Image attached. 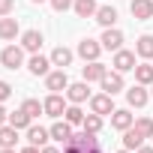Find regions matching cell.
I'll return each mask as SVG.
<instances>
[{
	"instance_id": "cell-13",
	"label": "cell",
	"mask_w": 153,
	"mask_h": 153,
	"mask_svg": "<svg viewBox=\"0 0 153 153\" xmlns=\"http://www.w3.org/2000/svg\"><path fill=\"white\" fill-rule=\"evenodd\" d=\"M105 72H108V66H102L99 60H90L84 69H81V75H84V81L90 84V81H102L105 78Z\"/></svg>"
},
{
	"instance_id": "cell-17",
	"label": "cell",
	"mask_w": 153,
	"mask_h": 153,
	"mask_svg": "<svg viewBox=\"0 0 153 153\" xmlns=\"http://www.w3.org/2000/svg\"><path fill=\"white\" fill-rule=\"evenodd\" d=\"M132 123H135V120H132V114H129L126 108H114V114H111V126H114V129L126 132V129H129Z\"/></svg>"
},
{
	"instance_id": "cell-42",
	"label": "cell",
	"mask_w": 153,
	"mask_h": 153,
	"mask_svg": "<svg viewBox=\"0 0 153 153\" xmlns=\"http://www.w3.org/2000/svg\"><path fill=\"white\" fill-rule=\"evenodd\" d=\"M120 153H132V150H126V147H123V150H120Z\"/></svg>"
},
{
	"instance_id": "cell-10",
	"label": "cell",
	"mask_w": 153,
	"mask_h": 153,
	"mask_svg": "<svg viewBox=\"0 0 153 153\" xmlns=\"http://www.w3.org/2000/svg\"><path fill=\"white\" fill-rule=\"evenodd\" d=\"M99 84H102V90H105V93H111V96H114V93H120V90L126 87V84H123V72H117V69H114V72H105V78H102Z\"/></svg>"
},
{
	"instance_id": "cell-18",
	"label": "cell",
	"mask_w": 153,
	"mask_h": 153,
	"mask_svg": "<svg viewBox=\"0 0 153 153\" xmlns=\"http://www.w3.org/2000/svg\"><path fill=\"white\" fill-rule=\"evenodd\" d=\"M72 9H75V15H78V18H93L99 6H96V0H75Z\"/></svg>"
},
{
	"instance_id": "cell-43",
	"label": "cell",
	"mask_w": 153,
	"mask_h": 153,
	"mask_svg": "<svg viewBox=\"0 0 153 153\" xmlns=\"http://www.w3.org/2000/svg\"><path fill=\"white\" fill-rule=\"evenodd\" d=\"M150 96H153V84H150Z\"/></svg>"
},
{
	"instance_id": "cell-38",
	"label": "cell",
	"mask_w": 153,
	"mask_h": 153,
	"mask_svg": "<svg viewBox=\"0 0 153 153\" xmlns=\"http://www.w3.org/2000/svg\"><path fill=\"white\" fill-rule=\"evenodd\" d=\"M135 153H153V147H138Z\"/></svg>"
},
{
	"instance_id": "cell-21",
	"label": "cell",
	"mask_w": 153,
	"mask_h": 153,
	"mask_svg": "<svg viewBox=\"0 0 153 153\" xmlns=\"http://www.w3.org/2000/svg\"><path fill=\"white\" fill-rule=\"evenodd\" d=\"M141 144H144V135H141L135 126H129V129L123 132V147H126V150H138Z\"/></svg>"
},
{
	"instance_id": "cell-25",
	"label": "cell",
	"mask_w": 153,
	"mask_h": 153,
	"mask_svg": "<svg viewBox=\"0 0 153 153\" xmlns=\"http://www.w3.org/2000/svg\"><path fill=\"white\" fill-rule=\"evenodd\" d=\"M18 36V21L15 18H0V39H15Z\"/></svg>"
},
{
	"instance_id": "cell-37",
	"label": "cell",
	"mask_w": 153,
	"mask_h": 153,
	"mask_svg": "<svg viewBox=\"0 0 153 153\" xmlns=\"http://www.w3.org/2000/svg\"><path fill=\"white\" fill-rule=\"evenodd\" d=\"M42 153H60V150H57V147H48V144H45V147H42Z\"/></svg>"
},
{
	"instance_id": "cell-29",
	"label": "cell",
	"mask_w": 153,
	"mask_h": 153,
	"mask_svg": "<svg viewBox=\"0 0 153 153\" xmlns=\"http://www.w3.org/2000/svg\"><path fill=\"white\" fill-rule=\"evenodd\" d=\"M132 126H135V129H138L144 138H153V120H150V117H138Z\"/></svg>"
},
{
	"instance_id": "cell-2",
	"label": "cell",
	"mask_w": 153,
	"mask_h": 153,
	"mask_svg": "<svg viewBox=\"0 0 153 153\" xmlns=\"http://www.w3.org/2000/svg\"><path fill=\"white\" fill-rule=\"evenodd\" d=\"M90 111L93 114H114V96L111 93H96V96H90Z\"/></svg>"
},
{
	"instance_id": "cell-4",
	"label": "cell",
	"mask_w": 153,
	"mask_h": 153,
	"mask_svg": "<svg viewBox=\"0 0 153 153\" xmlns=\"http://www.w3.org/2000/svg\"><path fill=\"white\" fill-rule=\"evenodd\" d=\"M45 87H48L51 93L66 90V87H69V75H66V69H54V72H48V75H45Z\"/></svg>"
},
{
	"instance_id": "cell-20",
	"label": "cell",
	"mask_w": 153,
	"mask_h": 153,
	"mask_svg": "<svg viewBox=\"0 0 153 153\" xmlns=\"http://www.w3.org/2000/svg\"><path fill=\"white\" fill-rule=\"evenodd\" d=\"M6 123H9V126H15V129H27V126L33 123V117H30L24 108H18V111H12V114L6 117Z\"/></svg>"
},
{
	"instance_id": "cell-11",
	"label": "cell",
	"mask_w": 153,
	"mask_h": 153,
	"mask_svg": "<svg viewBox=\"0 0 153 153\" xmlns=\"http://www.w3.org/2000/svg\"><path fill=\"white\" fill-rule=\"evenodd\" d=\"M42 42H45V39H42V33H39V30H24V33H21V48H24V51H30V54H39Z\"/></svg>"
},
{
	"instance_id": "cell-39",
	"label": "cell",
	"mask_w": 153,
	"mask_h": 153,
	"mask_svg": "<svg viewBox=\"0 0 153 153\" xmlns=\"http://www.w3.org/2000/svg\"><path fill=\"white\" fill-rule=\"evenodd\" d=\"M0 153H15V147H3V150H0Z\"/></svg>"
},
{
	"instance_id": "cell-5",
	"label": "cell",
	"mask_w": 153,
	"mask_h": 153,
	"mask_svg": "<svg viewBox=\"0 0 153 153\" xmlns=\"http://www.w3.org/2000/svg\"><path fill=\"white\" fill-rule=\"evenodd\" d=\"M42 105H45V114H48V117H63V114H66V108H69V105L63 102V96H60V93H48Z\"/></svg>"
},
{
	"instance_id": "cell-1",
	"label": "cell",
	"mask_w": 153,
	"mask_h": 153,
	"mask_svg": "<svg viewBox=\"0 0 153 153\" xmlns=\"http://www.w3.org/2000/svg\"><path fill=\"white\" fill-rule=\"evenodd\" d=\"M0 63H3L6 69L24 66V48H21V45H6L3 51H0Z\"/></svg>"
},
{
	"instance_id": "cell-7",
	"label": "cell",
	"mask_w": 153,
	"mask_h": 153,
	"mask_svg": "<svg viewBox=\"0 0 153 153\" xmlns=\"http://www.w3.org/2000/svg\"><path fill=\"white\" fill-rule=\"evenodd\" d=\"M102 48L105 51H120L123 48V33L117 30V27H105V33H102Z\"/></svg>"
},
{
	"instance_id": "cell-36",
	"label": "cell",
	"mask_w": 153,
	"mask_h": 153,
	"mask_svg": "<svg viewBox=\"0 0 153 153\" xmlns=\"http://www.w3.org/2000/svg\"><path fill=\"white\" fill-rule=\"evenodd\" d=\"M63 153H84V150H78V147H72V144H66V150Z\"/></svg>"
},
{
	"instance_id": "cell-14",
	"label": "cell",
	"mask_w": 153,
	"mask_h": 153,
	"mask_svg": "<svg viewBox=\"0 0 153 153\" xmlns=\"http://www.w3.org/2000/svg\"><path fill=\"white\" fill-rule=\"evenodd\" d=\"M48 66H54V63H51V57H42V54H33V57L27 60L30 75H48V72H51Z\"/></svg>"
},
{
	"instance_id": "cell-33",
	"label": "cell",
	"mask_w": 153,
	"mask_h": 153,
	"mask_svg": "<svg viewBox=\"0 0 153 153\" xmlns=\"http://www.w3.org/2000/svg\"><path fill=\"white\" fill-rule=\"evenodd\" d=\"M15 9V0H0V18H3V15H9Z\"/></svg>"
},
{
	"instance_id": "cell-34",
	"label": "cell",
	"mask_w": 153,
	"mask_h": 153,
	"mask_svg": "<svg viewBox=\"0 0 153 153\" xmlns=\"http://www.w3.org/2000/svg\"><path fill=\"white\" fill-rule=\"evenodd\" d=\"M6 117H9V114H6V108H3V102H0V126L6 123Z\"/></svg>"
},
{
	"instance_id": "cell-40",
	"label": "cell",
	"mask_w": 153,
	"mask_h": 153,
	"mask_svg": "<svg viewBox=\"0 0 153 153\" xmlns=\"http://www.w3.org/2000/svg\"><path fill=\"white\" fill-rule=\"evenodd\" d=\"M87 153H102V150H99V147H93V150H87Z\"/></svg>"
},
{
	"instance_id": "cell-35",
	"label": "cell",
	"mask_w": 153,
	"mask_h": 153,
	"mask_svg": "<svg viewBox=\"0 0 153 153\" xmlns=\"http://www.w3.org/2000/svg\"><path fill=\"white\" fill-rule=\"evenodd\" d=\"M21 153H42V147H33V144H30V147H24Z\"/></svg>"
},
{
	"instance_id": "cell-31",
	"label": "cell",
	"mask_w": 153,
	"mask_h": 153,
	"mask_svg": "<svg viewBox=\"0 0 153 153\" xmlns=\"http://www.w3.org/2000/svg\"><path fill=\"white\" fill-rule=\"evenodd\" d=\"M48 3H51V9H54V12H66V9L75 3V0H48Z\"/></svg>"
},
{
	"instance_id": "cell-12",
	"label": "cell",
	"mask_w": 153,
	"mask_h": 153,
	"mask_svg": "<svg viewBox=\"0 0 153 153\" xmlns=\"http://www.w3.org/2000/svg\"><path fill=\"white\" fill-rule=\"evenodd\" d=\"M147 99H150V93L144 90V84H135V87L126 90V102H129V108H144Z\"/></svg>"
},
{
	"instance_id": "cell-24",
	"label": "cell",
	"mask_w": 153,
	"mask_h": 153,
	"mask_svg": "<svg viewBox=\"0 0 153 153\" xmlns=\"http://www.w3.org/2000/svg\"><path fill=\"white\" fill-rule=\"evenodd\" d=\"M51 63H54V66H60V69H66V66L72 63V51H69V48H63V45H57V48L51 51Z\"/></svg>"
},
{
	"instance_id": "cell-22",
	"label": "cell",
	"mask_w": 153,
	"mask_h": 153,
	"mask_svg": "<svg viewBox=\"0 0 153 153\" xmlns=\"http://www.w3.org/2000/svg\"><path fill=\"white\" fill-rule=\"evenodd\" d=\"M135 54H138V57H144V60H150V57H153V36H150V33L138 36V42H135Z\"/></svg>"
},
{
	"instance_id": "cell-23",
	"label": "cell",
	"mask_w": 153,
	"mask_h": 153,
	"mask_svg": "<svg viewBox=\"0 0 153 153\" xmlns=\"http://www.w3.org/2000/svg\"><path fill=\"white\" fill-rule=\"evenodd\" d=\"M135 81L144 84V87L153 84V63H138V66H135Z\"/></svg>"
},
{
	"instance_id": "cell-8",
	"label": "cell",
	"mask_w": 153,
	"mask_h": 153,
	"mask_svg": "<svg viewBox=\"0 0 153 153\" xmlns=\"http://www.w3.org/2000/svg\"><path fill=\"white\" fill-rule=\"evenodd\" d=\"M111 66H114L117 72H129V69H135V51H126V48L114 51V60H111Z\"/></svg>"
},
{
	"instance_id": "cell-26",
	"label": "cell",
	"mask_w": 153,
	"mask_h": 153,
	"mask_svg": "<svg viewBox=\"0 0 153 153\" xmlns=\"http://www.w3.org/2000/svg\"><path fill=\"white\" fill-rule=\"evenodd\" d=\"M15 141H18V129L3 123L0 126V147H15Z\"/></svg>"
},
{
	"instance_id": "cell-15",
	"label": "cell",
	"mask_w": 153,
	"mask_h": 153,
	"mask_svg": "<svg viewBox=\"0 0 153 153\" xmlns=\"http://www.w3.org/2000/svg\"><path fill=\"white\" fill-rule=\"evenodd\" d=\"M48 132H51V138H54V141L69 144V138H72V123H69V120H57V123H54Z\"/></svg>"
},
{
	"instance_id": "cell-32",
	"label": "cell",
	"mask_w": 153,
	"mask_h": 153,
	"mask_svg": "<svg viewBox=\"0 0 153 153\" xmlns=\"http://www.w3.org/2000/svg\"><path fill=\"white\" fill-rule=\"evenodd\" d=\"M9 96H12V84L9 81H0V102H6Z\"/></svg>"
},
{
	"instance_id": "cell-41",
	"label": "cell",
	"mask_w": 153,
	"mask_h": 153,
	"mask_svg": "<svg viewBox=\"0 0 153 153\" xmlns=\"http://www.w3.org/2000/svg\"><path fill=\"white\" fill-rule=\"evenodd\" d=\"M30 3H45V0H30Z\"/></svg>"
},
{
	"instance_id": "cell-6",
	"label": "cell",
	"mask_w": 153,
	"mask_h": 153,
	"mask_svg": "<svg viewBox=\"0 0 153 153\" xmlns=\"http://www.w3.org/2000/svg\"><path fill=\"white\" fill-rule=\"evenodd\" d=\"M66 99H69L72 105H81L84 99H90V87H87V81H75V84H69V87H66Z\"/></svg>"
},
{
	"instance_id": "cell-28",
	"label": "cell",
	"mask_w": 153,
	"mask_h": 153,
	"mask_svg": "<svg viewBox=\"0 0 153 153\" xmlns=\"http://www.w3.org/2000/svg\"><path fill=\"white\" fill-rule=\"evenodd\" d=\"M81 126H84L87 132H99V129H102V114H93V111L84 114V123H81Z\"/></svg>"
},
{
	"instance_id": "cell-3",
	"label": "cell",
	"mask_w": 153,
	"mask_h": 153,
	"mask_svg": "<svg viewBox=\"0 0 153 153\" xmlns=\"http://www.w3.org/2000/svg\"><path fill=\"white\" fill-rule=\"evenodd\" d=\"M99 54H102V42H96V39H81V42H78V57H81L84 63L99 60Z\"/></svg>"
},
{
	"instance_id": "cell-9",
	"label": "cell",
	"mask_w": 153,
	"mask_h": 153,
	"mask_svg": "<svg viewBox=\"0 0 153 153\" xmlns=\"http://www.w3.org/2000/svg\"><path fill=\"white\" fill-rule=\"evenodd\" d=\"M129 12H132L135 21L153 18V0H132V3H129Z\"/></svg>"
},
{
	"instance_id": "cell-19",
	"label": "cell",
	"mask_w": 153,
	"mask_h": 153,
	"mask_svg": "<svg viewBox=\"0 0 153 153\" xmlns=\"http://www.w3.org/2000/svg\"><path fill=\"white\" fill-rule=\"evenodd\" d=\"M93 18H96L102 27H114V21H117V9H114V6H99Z\"/></svg>"
},
{
	"instance_id": "cell-27",
	"label": "cell",
	"mask_w": 153,
	"mask_h": 153,
	"mask_svg": "<svg viewBox=\"0 0 153 153\" xmlns=\"http://www.w3.org/2000/svg\"><path fill=\"white\" fill-rule=\"evenodd\" d=\"M21 108H24V111H27L33 120H36L39 114H45V105H42L39 99H24V105H21Z\"/></svg>"
},
{
	"instance_id": "cell-16",
	"label": "cell",
	"mask_w": 153,
	"mask_h": 153,
	"mask_svg": "<svg viewBox=\"0 0 153 153\" xmlns=\"http://www.w3.org/2000/svg\"><path fill=\"white\" fill-rule=\"evenodd\" d=\"M48 138H51V132H48V129H42V126H36V123H30V126H27V141H30L33 147H45V144H48Z\"/></svg>"
},
{
	"instance_id": "cell-30",
	"label": "cell",
	"mask_w": 153,
	"mask_h": 153,
	"mask_svg": "<svg viewBox=\"0 0 153 153\" xmlns=\"http://www.w3.org/2000/svg\"><path fill=\"white\" fill-rule=\"evenodd\" d=\"M66 120H69L72 126H78V123H84V111H81L78 105H69V108H66Z\"/></svg>"
}]
</instances>
